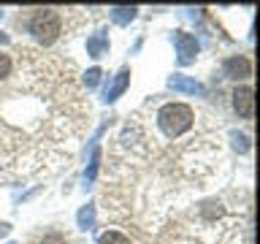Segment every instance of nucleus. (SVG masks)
Instances as JSON below:
<instances>
[{
  "instance_id": "1",
  "label": "nucleus",
  "mask_w": 260,
  "mask_h": 244,
  "mask_svg": "<svg viewBox=\"0 0 260 244\" xmlns=\"http://www.w3.org/2000/svg\"><path fill=\"white\" fill-rule=\"evenodd\" d=\"M154 122H157V130L166 138H179L192 128L195 111L187 103H162L154 114Z\"/></svg>"
},
{
  "instance_id": "2",
  "label": "nucleus",
  "mask_w": 260,
  "mask_h": 244,
  "mask_svg": "<svg viewBox=\"0 0 260 244\" xmlns=\"http://www.w3.org/2000/svg\"><path fill=\"white\" fill-rule=\"evenodd\" d=\"M27 30L32 33V38H36L38 44L49 46V44H54V41L60 38L62 19H60V14H57L54 8H38V11L30 16Z\"/></svg>"
},
{
  "instance_id": "3",
  "label": "nucleus",
  "mask_w": 260,
  "mask_h": 244,
  "mask_svg": "<svg viewBox=\"0 0 260 244\" xmlns=\"http://www.w3.org/2000/svg\"><path fill=\"white\" fill-rule=\"evenodd\" d=\"M174 44H176V54H179V65H190L195 63V57H198V41H195V36H190V33L184 30H176L174 33Z\"/></svg>"
},
{
  "instance_id": "4",
  "label": "nucleus",
  "mask_w": 260,
  "mask_h": 244,
  "mask_svg": "<svg viewBox=\"0 0 260 244\" xmlns=\"http://www.w3.org/2000/svg\"><path fill=\"white\" fill-rule=\"evenodd\" d=\"M252 87H236L233 89V109L239 114L241 119H252V114H255V98H252Z\"/></svg>"
},
{
  "instance_id": "5",
  "label": "nucleus",
  "mask_w": 260,
  "mask_h": 244,
  "mask_svg": "<svg viewBox=\"0 0 260 244\" xmlns=\"http://www.w3.org/2000/svg\"><path fill=\"white\" fill-rule=\"evenodd\" d=\"M168 87L176 89V93H184V95H206V87L201 84V81H195L190 76H182V73H174V76H168Z\"/></svg>"
},
{
  "instance_id": "6",
  "label": "nucleus",
  "mask_w": 260,
  "mask_h": 244,
  "mask_svg": "<svg viewBox=\"0 0 260 244\" xmlns=\"http://www.w3.org/2000/svg\"><path fill=\"white\" fill-rule=\"evenodd\" d=\"M127 84H130V68H122L117 76L109 81V87L103 89V103H114L127 89Z\"/></svg>"
},
{
  "instance_id": "7",
  "label": "nucleus",
  "mask_w": 260,
  "mask_h": 244,
  "mask_svg": "<svg viewBox=\"0 0 260 244\" xmlns=\"http://www.w3.org/2000/svg\"><path fill=\"white\" fill-rule=\"evenodd\" d=\"M222 73L228 79H247L252 73V63L247 57H228L222 63Z\"/></svg>"
},
{
  "instance_id": "8",
  "label": "nucleus",
  "mask_w": 260,
  "mask_h": 244,
  "mask_svg": "<svg viewBox=\"0 0 260 244\" xmlns=\"http://www.w3.org/2000/svg\"><path fill=\"white\" fill-rule=\"evenodd\" d=\"M109 36H106V30H98V33H92V36L87 38V52H89V57H103L106 52H109Z\"/></svg>"
},
{
  "instance_id": "9",
  "label": "nucleus",
  "mask_w": 260,
  "mask_h": 244,
  "mask_svg": "<svg viewBox=\"0 0 260 244\" xmlns=\"http://www.w3.org/2000/svg\"><path fill=\"white\" fill-rule=\"evenodd\" d=\"M109 16H111V22L114 24H130L138 16V8L136 6H114V8H109Z\"/></svg>"
},
{
  "instance_id": "10",
  "label": "nucleus",
  "mask_w": 260,
  "mask_h": 244,
  "mask_svg": "<svg viewBox=\"0 0 260 244\" xmlns=\"http://www.w3.org/2000/svg\"><path fill=\"white\" fill-rule=\"evenodd\" d=\"M76 225L81 228V231H89V228L95 225V203H87V206H81V209H79Z\"/></svg>"
},
{
  "instance_id": "11",
  "label": "nucleus",
  "mask_w": 260,
  "mask_h": 244,
  "mask_svg": "<svg viewBox=\"0 0 260 244\" xmlns=\"http://www.w3.org/2000/svg\"><path fill=\"white\" fill-rule=\"evenodd\" d=\"M98 163H101V152H98V144H92V152H89V166L84 171V182L89 185L98 174Z\"/></svg>"
},
{
  "instance_id": "12",
  "label": "nucleus",
  "mask_w": 260,
  "mask_h": 244,
  "mask_svg": "<svg viewBox=\"0 0 260 244\" xmlns=\"http://www.w3.org/2000/svg\"><path fill=\"white\" fill-rule=\"evenodd\" d=\"M98 244H130V239L119 231H106V233H101Z\"/></svg>"
},
{
  "instance_id": "13",
  "label": "nucleus",
  "mask_w": 260,
  "mask_h": 244,
  "mask_svg": "<svg viewBox=\"0 0 260 244\" xmlns=\"http://www.w3.org/2000/svg\"><path fill=\"white\" fill-rule=\"evenodd\" d=\"M101 76H103V71H101V68H89V71L84 73V79H81V81H84V87H87V89H92V87H98Z\"/></svg>"
},
{
  "instance_id": "14",
  "label": "nucleus",
  "mask_w": 260,
  "mask_h": 244,
  "mask_svg": "<svg viewBox=\"0 0 260 244\" xmlns=\"http://www.w3.org/2000/svg\"><path fill=\"white\" fill-rule=\"evenodd\" d=\"M11 68H14V63H11V54L0 52V79L11 76Z\"/></svg>"
},
{
  "instance_id": "15",
  "label": "nucleus",
  "mask_w": 260,
  "mask_h": 244,
  "mask_svg": "<svg viewBox=\"0 0 260 244\" xmlns=\"http://www.w3.org/2000/svg\"><path fill=\"white\" fill-rule=\"evenodd\" d=\"M41 244H65V236H62V233H57V231H49V233H44Z\"/></svg>"
},
{
  "instance_id": "16",
  "label": "nucleus",
  "mask_w": 260,
  "mask_h": 244,
  "mask_svg": "<svg viewBox=\"0 0 260 244\" xmlns=\"http://www.w3.org/2000/svg\"><path fill=\"white\" fill-rule=\"evenodd\" d=\"M233 146H236L239 152H247V149H249V138L244 136V133H233Z\"/></svg>"
},
{
  "instance_id": "17",
  "label": "nucleus",
  "mask_w": 260,
  "mask_h": 244,
  "mask_svg": "<svg viewBox=\"0 0 260 244\" xmlns=\"http://www.w3.org/2000/svg\"><path fill=\"white\" fill-rule=\"evenodd\" d=\"M8 233H11V225H8V223H0V236H8Z\"/></svg>"
},
{
  "instance_id": "18",
  "label": "nucleus",
  "mask_w": 260,
  "mask_h": 244,
  "mask_svg": "<svg viewBox=\"0 0 260 244\" xmlns=\"http://www.w3.org/2000/svg\"><path fill=\"white\" fill-rule=\"evenodd\" d=\"M0 44H8V38L3 36V33H0Z\"/></svg>"
},
{
  "instance_id": "19",
  "label": "nucleus",
  "mask_w": 260,
  "mask_h": 244,
  "mask_svg": "<svg viewBox=\"0 0 260 244\" xmlns=\"http://www.w3.org/2000/svg\"><path fill=\"white\" fill-rule=\"evenodd\" d=\"M0 19H3V11H0Z\"/></svg>"
},
{
  "instance_id": "20",
  "label": "nucleus",
  "mask_w": 260,
  "mask_h": 244,
  "mask_svg": "<svg viewBox=\"0 0 260 244\" xmlns=\"http://www.w3.org/2000/svg\"><path fill=\"white\" fill-rule=\"evenodd\" d=\"M8 244H14V241H8Z\"/></svg>"
}]
</instances>
